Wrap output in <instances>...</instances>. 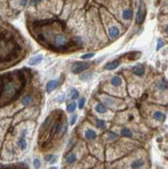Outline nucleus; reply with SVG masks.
<instances>
[{"label":"nucleus","mask_w":168,"mask_h":169,"mask_svg":"<svg viewBox=\"0 0 168 169\" xmlns=\"http://www.w3.org/2000/svg\"><path fill=\"white\" fill-rule=\"evenodd\" d=\"M61 84V78H57V79H52L47 82L46 84V91L47 92H52L53 90L58 87Z\"/></svg>","instance_id":"423d86ee"},{"label":"nucleus","mask_w":168,"mask_h":169,"mask_svg":"<svg viewBox=\"0 0 168 169\" xmlns=\"http://www.w3.org/2000/svg\"><path fill=\"white\" fill-rule=\"evenodd\" d=\"M57 102H59V103H64L65 101V94H60V96L57 97Z\"/></svg>","instance_id":"473e14b6"},{"label":"nucleus","mask_w":168,"mask_h":169,"mask_svg":"<svg viewBox=\"0 0 168 169\" xmlns=\"http://www.w3.org/2000/svg\"><path fill=\"white\" fill-rule=\"evenodd\" d=\"M143 165H144V161L142 159H137L133 161L132 164H131V167H132V169H139L142 167Z\"/></svg>","instance_id":"aec40b11"},{"label":"nucleus","mask_w":168,"mask_h":169,"mask_svg":"<svg viewBox=\"0 0 168 169\" xmlns=\"http://www.w3.org/2000/svg\"><path fill=\"white\" fill-rule=\"evenodd\" d=\"M119 65H120V59H114V60H112V61L107 62L106 64L104 65V70L113 71V70H116Z\"/></svg>","instance_id":"9d476101"},{"label":"nucleus","mask_w":168,"mask_h":169,"mask_svg":"<svg viewBox=\"0 0 168 169\" xmlns=\"http://www.w3.org/2000/svg\"><path fill=\"white\" fill-rule=\"evenodd\" d=\"M77 109V103L75 101H72L70 103H68L67 105V111L69 113H74L75 110Z\"/></svg>","instance_id":"412c9836"},{"label":"nucleus","mask_w":168,"mask_h":169,"mask_svg":"<svg viewBox=\"0 0 168 169\" xmlns=\"http://www.w3.org/2000/svg\"><path fill=\"white\" fill-rule=\"evenodd\" d=\"M164 46H165L164 39H158V43H157V48H156V50H157V51H159V50H161Z\"/></svg>","instance_id":"cd10ccee"},{"label":"nucleus","mask_w":168,"mask_h":169,"mask_svg":"<svg viewBox=\"0 0 168 169\" xmlns=\"http://www.w3.org/2000/svg\"><path fill=\"white\" fill-rule=\"evenodd\" d=\"M94 110H96L98 113H100V114H105V113L107 112V107L105 106L104 104H102V103H99V104L96 105Z\"/></svg>","instance_id":"a211bd4d"},{"label":"nucleus","mask_w":168,"mask_h":169,"mask_svg":"<svg viewBox=\"0 0 168 169\" xmlns=\"http://www.w3.org/2000/svg\"><path fill=\"white\" fill-rule=\"evenodd\" d=\"M50 169H58L57 167H52V168H50Z\"/></svg>","instance_id":"e433bc0d"},{"label":"nucleus","mask_w":168,"mask_h":169,"mask_svg":"<svg viewBox=\"0 0 168 169\" xmlns=\"http://www.w3.org/2000/svg\"><path fill=\"white\" fill-rule=\"evenodd\" d=\"M85 138L87 139V140H93V139H96L97 137V132L94 130H91V129H88V130L85 131Z\"/></svg>","instance_id":"dca6fc26"},{"label":"nucleus","mask_w":168,"mask_h":169,"mask_svg":"<svg viewBox=\"0 0 168 169\" xmlns=\"http://www.w3.org/2000/svg\"><path fill=\"white\" fill-rule=\"evenodd\" d=\"M53 157H54L53 155H47L46 157H45V161H46L47 163H50V161L53 159Z\"/></svg>","instance_id":"f704fd0d"},{"label":"nucleus","mask_w":168,"mask_h":169,"mask_svg":"<svg viewBox=\"0 0 168 169\" xmlns=\"http://www.w3.org/2000/svg\"><path fill=\"white\" fill-rule=\"evenodd\" d=\"M158 88L160 91H165L167 90L168 88V84H167V80L166 79H162L161 81L158 83Z\"/></svg>","instance_id":"4be33fe9"},{"label":"nucleus","mask_w":168,"mask_h":169,"mask_svg":"<svg viewBox=\"0 0 168 169\" xmlns=\"http://www.w3.org/2000/svg\"><path fill=\"white\" fill-rule=\"evenodd\" d=\"M44 0H30V4L31 5H38V4H40L41 2H43Z\"/></svg>","instance_id":"72a5a7b5"},{"label":"nucleus","mask_w":168,"mask_h":169,"mask_svg":"<svg viewBox=\"0 0 168 169\" xmlns=\"http://www.w3.org/2000/svg\"><path fill=\"white\" fill-rule=\"evenodd\" d=\"M26 86V76L22 70L6 72L0 75V108L12 104Z\"/></svg>","instance_id":"f03ea898"},{"label":"nucleus","mask_w":168,"mask_h":169,"mask_svg":"<svg viewBox=\"0 0 168 169\" xmlns=\"http://www.w3.org/2000/svg\"><path fill=\"white\" fill-rule=\"evenodd\" d=\"M33 101V97L31 94H25L21 97V105L23 106H29Z\"/></svg>","instance_id":"4468645a"},{"label":"nucleus","mask_w":168,"mask_h":169,"mask_svg":"<svg viewBox=\"0 0 168 169\" xmlns=\"http://www.w3.org/2000/svg\"><path fill=\"white\" fill-rule=\"evenodd\" d=\"M43 59H44L43 55L38 54V55H35V56L31 57L29 59V61H28V63H29L30 65H38V64H40V63H42Z\"/></svg>","instance_id":"ddd939ff"},{"label":"nucleus","mask_w":168,"mask_h":169,"mask_svg":"<svg viewBox=\"0 0 168 169\" xmlns=\"http://www.w3.org/2000/svg\"><path fill=\"white\" fill-rule=\"evenodd\" d=\"M154 118L157 121H160V123H162V121L165 120V118H166V115H165V113L161 112V111H155L154 112Z\"/></svg>","instance_id":"f3484780"},{"label":"nucleus","mask_w":168,"mask_h":169,"mask_svg":"<svg viewBox=\"0 0 168 169\" xmlns=\"http://www.w3.org/2000/svg\"><path fill=\"white\" fill-rule=\"evenodd\" d=\"M26 135H27V129H24V130L21 132V135L17 140V146L21 150H25L28 146L27 140H26Z\"/></svg>","instance_id":"39448f33"},{"label":"nucleus","mask_w":168,"mask_h":169,"mask_svg":"<svg viewBox=\"0 0 168 169\" xmlns=\"http://www.w3.org/2000/svg\"><path fill=\"white\" fill-rule=\"evenodd\" d=\"M108 138L110 140H114V139L117 138V134L113 133V132H108Z\"/></svg>","instance_id":"2f4dec72"},{"label":"nucleus","mask_w":168,"mask_h":169,"mask_svg":"<svg viewBox=\"0 0 168 169\" xmlns=\"http://www.w3.org/2000/svg\"><path fill=\"white\" fill-rule=\"evenodd\" d=\"M33 166H35V169H40L41 168V166H42V162H41V160L40 159H35L33 160Z\"/></svg>","instance_id":"c756f323"},{"label":"nucleus","mask_w":168,"mask_h":169,"mask_svg":"<svg viewBox=\"0 0 168 169\" xmlns=\"http://www.w3.org/2000/svg\"><path fill=\"white\" fill-rule=\"evenodd\" d=\"M94 54L93 52H89V53H85V54H83L82 56H81V58H82L83 60H88V59H91L93 57H94Z\"/></svg>","instance_id":"bb28decb"},{"label":"nucleus","mask_w":168,"mask_h":169,"mask_svg":"<svg viewBox=\"0 0 168 169\" xmlns=\"http://www.w3.org/2000/svg\"><path fill=\"white\" fill-rule=\"evenodd\" d=\"M24 53L19 33L12 26L0 25V72L15 65Z\"/></svg>","instance_id":"f257e3e1"},{"label":"nucleus","mask_w":168,"mask_h":169,"mask_svg":"<svg viewBox=\"0 0 168 169\" xmlns=\"http://www.w3.org/2000/svg\"><path fill=\"white\" fill-rule=\"evenodd\" d=\"M85 102H86L85 97H81V99H79V102H78V104H77V107L79 108V109H83L84 105H85Z\"/></svg>","instance_id":"c85d7f7f"},{"label":"nucleus","mask_w":168,"mask_h":169,"mask_svg":"<svg viewBox=\"0 0 168 169\" xmlns=\"http://www.w3.org/2000/svg\"><path fill=\"white\" fill-rule=\"evenodd\" d=\"M0 169H28V167L24 163H18V164H9V165L0 164Z\"/></svg>","instance_id":"9b49d317"},{"label":"nucleus","mask_w":168,"mask_h":169,"mask_svg":"<svg viewBox=\"0 0 168 169\" xmlns=\"http://www.w3.org/2000/svg\"><path fill=\"white\" fill-rule=\"evenodd\" d=\"M102 100L104 101L105 103V106H110V107H115L117 106V105L120 104V102L117 99H115V97H109V96H103L101 97Z\"/></svg>","instance_id":"0eeeda50"},{"label":"nucleus","mask_w":168,"mask_h":169,"mask_svg":"<svg viewBox=\"0 0 168 169\" xmlns=\"http://www.w3.org/2000/svg\"><path fill=\"white\" fill-rule=\"evenodd\" d=\"M146 14H148V9H146V5L143 1H140V3L138 5V9L137 13H136V18L135 21L137 24H142V23L145 21L146 18Z\"/></svg>","instance_id":"7ed1b4c3"},{"label":"nucleus","mask_w":168,"mask_h":169,"mask_svg":"<svg viewBox=\"0 0 168 169\" xmlns=\"http://www.w3.org/2000/svg\"><path fill=\"white\" fill-rule=\"evenodd\" d=\"M96 126L99 129H102V130L106 129V123H105V120H102V119H96Z\"/></svg>","instance_id":"a878e982"},{"label":"nucleus","mask_w":168,"mask_h":169,"mask_svg":"<svg viewBox=\"0 0 168 169\" xmlns=\"http://www.w3.org/2000/svg\"><path fill=\"white\" fill-rule=\"evenodd\" d=\"M132 73L134 75L138 76V77H142V76L145 74V67L141 63H138V64L134 65L132 68Z\"/></svg>","instance_id":"1a4fd4ad"},{"label":"nucleus","mask_w":168,"mask_h":169,"mask_svg":"<svg viewBox=\"0 0 168 169\" xmlns=\"http://www.w3.org/2000/svg\"><path fill=\"white\" fill-rule=\"evenodd\" d=\"M119 34H120V29H119V26L111 25L108 28V35H109L110 39H117L119 36Z\"/></svg>","instance_id":"6e6552de"},{"label":"nucleus","mask_w":168,"mask_h":169,"mask_svg":"<svg viewBox=\"0 0 168 169\" xmlns=\"http://www.w3.org/2000/svg\"><path fill=\"white\" fill-rule=\"evenodd\" d=\"M70 96H71V99L72 100H77V99H79L80 94L76 88H72L71 89V92H70Z\"/></svg>","instance_id":"393cba45"},{"label":"nucleus","mask_w":168,"mask_h":169,"mask_svg":"<svg viewBox=\"0 0 168 169\" xmlns=\"http://www.w3.org/2000/svg\"><path fill=\"white\" fill-rule=\"evenodd\" d=\"M56 161H57V156H54V157H53V159H52L51 161H50V163H49V164H54V163L56 162Z\"/></svg>","instance_id":"c9c22d12"},{"label":"nucleus","mask_w":168,"mask_h":169,"mask_svg":"<svg viewBox=\"0 0 168 169\" xmlns=\"http://www.w3.org/2000/svg\"><path fill=\"white\" fill-rule=\"evenodd\" d=\"M110 84L114 87H119L122 84V78L120 77V76L115 75L111 78V80H110Z\"/></svg>","instance_id":"2eb2a0df"},{"label":"nucleus","mask_w":168,"mask_h":169,"mask_svg":"<svg viewBox=\"0 0 168 169\" xmlns=\"http://www.w3.org/2000/svg\"><path fill=\"white\" fill-rule=\"evenodd\" d=\"M77 118H78V115H77V114H74V115H73L72 117L70 118V121H69L70 126H74L75 123H76V121H77Z\"/></svg>","instance_id":"7c9ffc66"},{"label":"nucleus","mask_w":168,"mask_h":169,"mask_svg":"<svg viewBox=\"0 0 168 169\" xmlns=\"http://www.w3.org/2000/svg\"><path fill=\"white\" fill-rule=\"evenodd\" d=\"M93 78V73H84L82 75L79 76V79L82 82H87V81H90L91 79Z\"/></svg>","instance_id":"6ab92c4d"},{"label":"nucleus","mask_w":168,"mask_h":169,"mask_svg":"<svg viewBox=\"0 0 168 169\" xmlns=\"http://www.w3.org/2000/svg\"><path fill=\"white\" fill-rule=\"evenodd\" d=\"M133 9L132 7H126V9L122 12V18L125 21H131L133 18Z\"/></svg>","instance_id":"f8f14e48"},{"label":"nucleus","mask_w":168,"mask_h":169,"mask_svg":"<svg viewBox=\"0 0 168 169\" xmlns=\"http://www.w3.org/2000/svg\"><path fill=\"white\" fill-rule=\"evenodd\" d=\"M120 135L124 136V137H127V138H132V137H133V133H132V131H131L130 129L122 128V130H120Z\"/></svg>","instance_id":"5701e85b"},{"label":"nucleus","mask_w":168,"mask_h":169,"mask_svg":"<svg viewBox=\"0 0 168 169\" xmlns=\"http://www.w3.org/2000/svg\"><path fill=\"white\" fill-rule=\"evenodd\" d=\"M91 67V62L89 61H77L72 65V73L77 75V74H81L84 71L88 70Z\"/></svg>","instance_id":"20e7f679"},{"label":"nucleus","mask_w":168,"mask_h":169,"mask_svg":"<svg viewBox=\"0 0 168 169\" xmlns=\"http://www.w3.org/2000/svg\"><path fill=\"white\" fill-rule=\"evenodd\" d=\"M65 161H67L68 164H73V163H75L77 161V156L75 154H69L65 158Z\"/></svg>","instance_id":"b1692460"}]
</instances>
